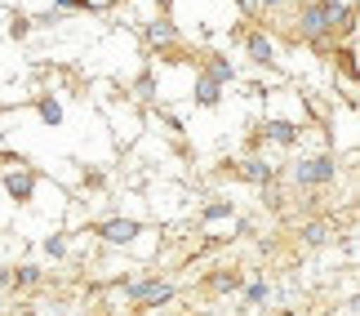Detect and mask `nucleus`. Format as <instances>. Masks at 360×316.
Segmentation results:
<instances>
[{
    "mask_svg": "<svg viewBox=\"0 0 360 316\" xmlns=\"http://www.w3.org/2000/svg\"><path fill=\"white\" fill-rule=\"evenodd\" d=\"M298 23H302V36L307 40H321L329 36L334 27L342 23L352 32V5H338V0H302V13H298Z\"/></svg>",
    "mask_w": 360,
    "mask_h": 316,
    "instance_id": "nucleus-1",
    "label": "nucleus"
},
{
    "mask_svg": "<svg viewBox=\"0 0 360 316\" xmlns=\"http://www.w3.org/2000/svg\"><path fill=\"white\" fill-rule=\"evenodd\" d=\"M334 174H338L334 156H311V160H302L298 170H294V178H298L302 187H321V183H334Z\"/></svg>",
    "mask_w": 360,
    "mask_h": 316,
    "instance_id": "nucleus-2",
    "label": "nucleus"
},
{
    "mask_svg": "<svg viewBox=\"0 0 360 316\" xmlns=\"http://www.w3.org/2000/svg\"><path fill=\"white\" fill-rule=\"evenodd\" d=\"M124 294H129L134 303H143V308H160V303L174 298V285H165V281H134V285H124Z\"/></svg>",
    "mask_w": 360,
    "mask_h": 316,
    "instance_id": "nucleus-3",
    "label": "nucleus"
},
{
    "mask_svg": "<svg viewBox=\"0 0 360 316\" xmlns=\"http://www.w3.org/2000/svg\"><path fill=\"white\" fill-rule=\"evenodd\" d=\"M138 232H143V223H134V218H112V223H103V227H98V236H103V241H112V245H129Z\"/></svg>",
    "mask_w": 360,
    "mask_h": 316,
    "instance_id": "nucleus-4",
    "label": "nucleus"
},
{
    "mask_svg": "<svg viewBox=\"0 0 360 316\" xmlns=\"http://www.w3.org/2000/svg\"><path fill=\"white\" fill-rule=\"evenodd\" d=\"M5 191H9V196L18 201V205H27V201L36 196V174H27V170H13V174H5Z\"/></svg>",
    "mask_w": 360,
    "mask_h": 316,
    "instance_id": "nucleus-5",
    "label": "nucleus"
},
{
    "mask_svg": "<svg viewBox=\"0 0 360 316\" xmlns=\"http://www.w3.org/2000/svg\"><path fill=\"white\" fill-rule=\"evenodd\" d=\"M245 49H249V58H254L258 67H271L276 63V45L262 32H249V40H245Z\"/></svg>",
    "mask_w": 360,
    "mask_h": 316,
    "instance_id": "nucleus-6",
    "label": "nucleus"
},
{
    "mask_svg": "<svg viewBox=\"0 0 360 316\" xmlns=\"http://www.w3.org/2000/svg\"><path fill=\"white\" fill-rule=\"evenodd\" d=\"M147 45H174L178 40V27L169 23V18H156V23H147Z\"/></svg>",
    "mask_w": 360,
    "mask_h": 316,
    "instance_id": "nucleus-7",
    "label": "nucleus"
},
{
    "mask_svg": "<svg viewBox=\"0 0 360 316\" xmlns=\"http://www.w3.org/2000/svg\"><path fill=\"white\" fill-rule=\"evenodd\" d=\"M271 165L262 160V156H249V160H240V178H249V183H271Z\"/></svg>",
    "mask_w": 360,
    "mask_h": 316,
    "instance_id": "nucleus-8",
    "label": "nucleus"
},
{
    "mask_svg": "<svg viewBox=\"0 0 360 316\" xmlns=\"http://www.w3.org/2000/svg\"><path fill=\"white\" fill-rule=\"evenodd\" d=\"M205 76L218 80V85H231V80H236V63L231 58H210L205 63Z\"/></svg>",
    "mask_w": 360,
    "mask_h": 316,
    "instance_id": "nucleus-9",
    "label": "nucleus"
},
{
    "mask_svg": "<svg viewBox=\"0 0 360 316\" xmlns=\"http://www.w3.org/2000/svg\"><path fill=\"white\" fill-rule=\"evenodd\" d=\"M267 139L281 143V147H294L298 143V125H289V120H267Z\"/></svg>",
    "mask_w": 360,
    "mask_h": 316,
    "instance_id": "nucleus-10",
    "label": "nucleus"
},
{
    "mask_svg": "<svg viewBox=\"0 0 360 316\" xmlns=\"http://www.w3.org/2000/svg\"><path fill=\"white\" fill-rule=\"evenodd\" d=\"M218 89H223V85H218V80L200 76V80H196V103H200V107H214L218 99H223V94H218Z\"/></svg>",
    "mask_w": 360,
    "mask_h": 316,
    "instance_id": "nucleus-11",
    "label": "nucleus"
},
{
    "mask_svg": "<svg viewBox=\"0 0 360 316\" xmlns=\"http://www.w3.org/2000/svg\"><path fill=\"white\" fill-rule=\"evenodd\" d=\"M36 112H40V120H45V125H58V120H63V107L53 103V99H40Z\"/></svg>",
    "mask_w": 360,
    "mask_h": 316,
    "instance_id": "nucleus-12",
    "label": "nucleus"
},
{
    "mask_svg": "<svg viewBox=\"0 0 360 316\" xmlns=\"http://www.w3.org/2000/svg\"><path fill=\"white\" fill-rule=\"evenodd\" d=\"M302 236H307V245H325L329 227H325V223H307V227H302Z\"/></svg>",
    "mask_w": 360,
    "mask_h": 316,
    "instance_id": "nucleus-13",
    "label": "nucleus"
},
{
    "mask_svg": "<svg viewBox=\"0 0 360 316\" xmlns=\"http://www.w3.org/2000/svg\"><path fill=\"white\" fill-rule=\"evenodd\" d=\"M205 218H210V223H218V218H231V201H218V205H210V210H205Z\"/></svg>",
    "mask_w": 360,
    "mask_h": 316,
    "instance_id": "nucleus-14",
    "label": "nucleus"
},
{
    "mask_svg": "<svg viewBox=\"0 0 360 316\" xmlns=\"http://www.w3.org/2000/svg\"><path fill=\"white\" fill-rule=\"evenodd\" d=\"M27 32H32V18H13V23H9V36H13V40H22Z\"/></svg>",
    "mask_w": 360,
    "mask_h": 316,
    "instance_id": "nucleus-15",
    "label": "nucleus"
},
{
    "mask_svg": "<svg viewBox=\"0 0 360 316\" xmlns=\"http://www.w3.org/2000/svg\"><path fill=\"white\" fill-rule=\"evenodd\" d=\"M138 99H156V80L151 76H138Z\"/></svg>",
    "mask_w": 360,
    "mask_h": 316,
    "instance_id": "nucleus-16",
    "label": "nucleus"
},
{
    "mask_svg": "<svg viewBox=\"0 0 360 316\" xmlns=\"http://www.w3.org/2000/svg\"><path fill=\"white\" fill-rule=\"evenodd\" d=\"M245 298H249V303H262V298H267V285H262V281H254V285L245 290Z\"/></svg>",
    "mask_w": 360,
    "mask_h": 316,
    "instance_id": "nucleus-17",
    "label": "nucleus"
},
{
    "mask_svg": "<svg viewBox=\"0 0 360 316\" xmlns=\"http://www.w3.org/2000/svg\"><path fill=\"white\" fill-rule=\"evenodd\" d=\"M236 285H240V277H236V272H231V277H214V290H236Z\"/></svg>",
    "mask_w": 360,
    "mask_h": 316,
    "instance_id": "nucleus-18",
    "label": "nucleus"
},
{
    "mask_svg": "<svg viewBox=\"0 0 360 316\" xmlns=\"http://www.w3.org/2000/svg\"><path fill=\"white\" fill-rule=\"evenodd\" d=\"M36 277H40L36 267H18V272H13V281H18V285H36Z\"/></svg>",
    "mask_w": 360,
    "mask_h": 316,
    "instance_id": "nucleus-19",
    "label": "nucleus"
},
{
    "mask_svg": "<svg viewBox=\"0 0 360 316\" xmlns=\"http://www.w3.org/2000/svg\"><path fill=\"white\" fill-rule=\"evenodd\" d=\"M63 250H67V241H63V236H49V241H45V254H53V258H58Z\"/></svg>",
    "mask_w": 360,
    "mask_h": 316,
    "instance_id": "nucleus-20",
    "label": "nucleus"
},
{
    "mask_svg": "<svg viewBox=\"0 0 360 316\" xmlns=\"http://www.w3.org/2000/svg\"><path fill=\"white\" fill-rule=\"evenodd\" d=\"M267 9H285V5H302V0H262Z\"/></svg>",
    "mask_w": 360,
    "mask_h": 316,
    "instance_id": "nucleus-21",
    "label": "nucleus"
},
{
    "mask_svg": "<svg viewBox=\"0 0 360 316\" xmlns=\"http://www.w3.org/2000/svg\"><path fill=\"white\" fill-rule=\"evenodd\" d=\"M53 9H80V0H53Z\"/></svg>",
    "mask_w": 360,
    "mask_h": 316,
    "instance_id": "nucleus-22",
    "label": "nucleus"
},
{
    "mask_svg": "<svg viewBox=\"0 0 360 316\" xmlns=\"http://www.w3.org/2000/svg\"><path fill=\"white\" fill-rule=\"evenodd\" d=\"M156 5H160V13H169V5H174V0H156Z\"/></svg>",
    "mask_w": 360,
    "mask_h": 316,
    "instance_id": "nucleus-23",
    "label": "nucleus"
},
{
    "mask_svg": "<svg viewBox=\"0 0 360 316\" xmlns=\"http://www.w3.org/2000/svg\"><path fill=\"white\" fill-rule=\"evenodd\" d=\"M258 5V0H240V9H254Z\"/></svg>",
    "mask_w": 360,
    "mask_h": 316,
    "instance_id": "nucleus-24",
    "label": "nucleus"
}]
</instances>
